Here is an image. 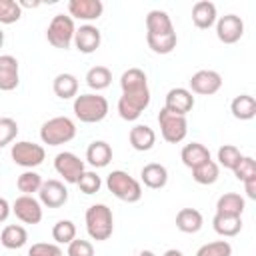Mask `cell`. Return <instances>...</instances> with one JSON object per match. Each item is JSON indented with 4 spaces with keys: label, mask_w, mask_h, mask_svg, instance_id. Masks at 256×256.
I'll list each match as a JSON object with an SVG mask.
<instances>
[{
    "label": "cell",
    "mask_w": 256,
    "mask_h": 256,
    "mask_svg": "<svg viewBox=\"0 0 256 256\" xmlns=\"http://www.w3.org/2000/svg\"><path fill=\"white\" fill-rule=\"evenodd\" d=\"M72 110H74V116L84 122V124H96V122H102L106 116H108V100L98 94V92H86V94H78L74 98V104H72Z\"/></svg>",
    "instance_id": "1"
},
{
    "label": "cell",
    "mask_w": 256,
    "mask_h": 256,
    "mask_svg": "<svg viewBox=\"0 0 256 256\" xmlns=\"http://www.w3.org/2000/svg\"><path fill=\"white\" fill-rule=\"evenodd\" d=\"M84 222H86L88 236L96 242L108 240L114 232V216H112V210L106 204L88 206V210L84 214Z\"/></svg>",
    "instance_id": "2"
},
{
    "label": "cell",
    "mask_w": 256,
    "mask_h": 256,
    "mask_svg": "<svg viewBox=\"0 0 256 256\" xmlns=\"http://www.w3.org/2000/svg\"><path fill=\"white\" fill-rule=\"evenodd\" d=\"M106 188L112 192V196L128 204H134L142 198V184L126 170H112L106 176Z\"/></svg>",
    "instance_id": "3"
},
{
    "label": "cell",
    "mask_w": 256,
    "mask_h": 256,
    "mask_svg": "<svg viewBox=\"0 0 256 256\" xmlns=\"http://www.w3.org/2000/svg\"><path fill=\"white\" fill-rule=\"evenodd\" d=\"M76 136V124L68 116H54L46 120L40 126V140L48 146H62L74 140Z\"/></svg>",
    "instance_id": "4"
},
{
    "label": "cell",
    "mask_w": 256,
    "mask_h": 256,
    "mask_svg": "<svg viewBox=\"0 0 256 256\" xmlns=\"http://www.w3.org/2000/svg\"><path fill=\"white\" fill-rule=\"evenodd\" d=\"M76 24L68 14H56L52 16L48 28H46V40L58 50H68L74 42Z\"/></svg>",
    "instance_id": "5"
},
{
    "label": "cell",
    "mask_w": 256,
    "mask_h": 256,
    "mask_svg": "<svg viewBox=\"0 0 256 256\" xmlns=\"http://www.w3.org/2000/svg\"><path fill=\"white\" fill-rule=\"evenodd\" d=\"M150 88H142V90H132V92H122V96L118 98V114L122 120L126 122H134L142 116V112L150 106Z\"/></svg>",
    "instance_id": "6"
},
{
    "label": "cell",
    "mask_w": 256,
    "mask_h": 256,
    "mask_svg": "<svg viewBox=\"0 0 256 256\" xmlns=\"http://www.w3.org/2000/svg\"><path fill=\"white\" fill-rule=\"evenodd\" d=\"M10 156L14 160V164L26 168V170H34L36 166H40L46 158V150L42 144L30 142V140H18L12 144L10 148Z\"/></svg>",
    "instance_id": "7"
},
{
    "label": "cell",
    "mask_w": 256,
    "mask_h": 256,
    "mask_svg": "<svg viewBox=\"0 0 256 256\" xmlns=\"http://www.w3.org/2000/svg\"><path fill=\"white\" fill-rule=\"evenodd\" d=\"M158 126H160V134L168 144H178L186 138L188 134V120L186 116L174 114L166 108H162L158 112Z\"/></svg>",
    "instance_id": "8"
},
{
    "label": "cell",
    "mask_w": 256,
    "mask_h": 256,
    "mask_svg": "<svg viewBox=\"0 0 256 256\" xmlns=\"http://www.w3.org/2000/svg\"><path fill=\"white\" fill-rule=\"evenodd\" d=\"M54 170L64 178V182L76 184L78 178L82 176V172L86 170V166H84V160H80V156L64 150L54 156Z\"/></svg>",
    "instance_id": "9"
},
{
    "label": "cell",
    "mask_w": 256,
    "mask_h": 256,
    "mask_svg": "<svg viewBox=\"0 0 256 256\" xmlns=\"http://www.w3.org/2000/svg\"><path fill=\"white\" fill-rule=\"evenodd\" d=\"M188 90L200 96H212L222 88V76L216 70H198L188 80Z\"/></svg>",
    "instance_id": "10"
},
{
    "label": "cell",
    "mask_w": 256,
    "mask_h": 256,
    "mask_svg": "<svg viewBox=\"0 0 256 256\" xmlns=\"http://www.w3.org/2000/svg\"><path fill=\"white\" fill-rule=\"evenodd\" d=\"M38 200L46 208H60L68 202V188L64 186L62 180H56V178L44 180L38 190Z\"/></svg>",
    "instance_id": "11"
},
{
    "label": "cell",
    "mask_w": 256,
    "mask_h": 256,
    "mask_svg": "<svg viewBox=\"0 0 256 256\" xmlns=\"http://www.w3.org/2000/svg\"><path fill=\"white\" fill-rule=\"evenodd\" d=\"M216 36L222 44H236L244 36V20L236 14H224L216 20Z\"/></svg>",
    "instance_id": "12"
},
{
    "label": "cell",
    "mask_w": 256,
    "mask_h": 256,
    "mask_svg": "<svg viewBox=\"0 0 256 256\" xmlns=\"http://www.w3.org/2000/svg\"><path fill=\"white\" fill-rule=\"evenodd\" d=\"M12 212L16 214V218L22 224H40V220H42V204L34 196L20 194L12 202Z\"/></svg>",
    "instance_id": "13"
},
{
    "label": "cell",
    "mask_w": 256,
    "mask_h": 256,
    "mask_svg": "<svg viewBox=\"0 0 256 256\" xmlns=\"http://www.w3.org/2000/svg\"><path fill=\"white\" fill-rule=\"evenodd\" d=\"M72 44L76 46L78 52H82V54H92V52H96V50L100 48V44H102V32H100L94 24H82V26L76 28V32H74V42H72Z\"/></svg>",
    "instance_id": "14"
},
{
    "label": "cell",
    "mask_w": 256,
    "mask_h": 256,
    "mask_svg": "<svg viewBox=\"0 0 256 256\" xmlns=\"http://www.w3.org/2000/svg\"><path fill=\"white\" fill-rule=\"evenodd\" d=\"M196 100H194V94L188 90V88H182V86H176V88H170L166 92V100H164V108L174 112V114H180V116H186L192 108H194Z\"/></svg>",
    "instance_id": "15"
},
{
    "label": "cell",
    "mask_w": 256,
    "mask_h": 256,
    "mask_svg": "<svg viewBox=\"0 0 256 256\" xmlns=\"http://www.w3.org/2000/svg\"><path fill=\"white\" fill-rule=\"evenodd\" d=\"M104 12L102 0H70L68 2V16L74 20H84L86 24L98 20Z\"/></svg>",
    "instance_id": "16"
},
{
    "label": "cell",
    "mask_w": 256,
    "mask_h": 256,
    "mask_svg": "<svg viewBox=\"0 0 256 256\" xmlns=\"http://www.w3.org/2000/svg\"><path fill=\"white\" fill-rule=\"evenodd\" d=\"M20 84V64L12 54H0V90L10 92Z\"/></svg>",
    "instance_id": "17"
},
{
    "label": "cell",
    "mask_w": 256,
    "mask_h": 256,
    "mask_svg": "<svg viewBox=\"0 0 256 256\" xmlns=\"http://www.w3.org/2000/svg\"><path fill=\"white\" fill-rule=\"evenodd\" d=\"M140 180L150 190H160L168 184V170L160 162H148L140 170Z\"/></svg>",
    "instance_id": "18"
},
{
    "label": "cell",
    "mask_w": 256,
    "mask_h": 256,
    "mask_svg": "<svg viewBox=\"0 0 256 256\" xmlns=\"http://www.w3.org/2000/svg\"><path fill=\"white\" fill-rule=\"evenodd\" d=\"M218 20V12H216V4L210 0H198L192 6V22L196 28L200 30H208L216 24Z\"/></svg>",
    "instance_id": "19"
},
{
    "label": "cell",
    "mask_w": 256,
    "mask_h": 256,
    "mask_svg": "<svg viewBox=\"0 0 256 256\" xmlns=\"http://www.w3.org/2000/svg\"><path fill=\"white\" fill-rule=\"evenodd\" d=\"M170 32H176V30H174L172 18L166 10L154 8L146 14V34L162 36V34H170Z\"/></svg>",
    "instance_id": "20"
},
{
    "label": "cell",
    "mask_w": 256,
    "mask_h": 256,
    "mask_svg": "<svg viewBox=\"0 0 256 256\" xmlns=\"http://www.w3.org/2000/svg\"><path fill=\"white\" fill-rule=\"evenodd\" d=\"M128 140H130V146L138 152H148L154 148L156 144V132L148 126V124H136L130 128V134H128Z\"/></svg>",
    "instance_id": "21"
},
{
    "label": "cell",
    "mask_w": 256,
    "mask_h": 256,
    "mask_svg": "<svg viewBox=\"0 0 256 256\" xmlns=\"http://www.w3.org/2000/svg\"><path fill=\"white\" fill-rule=\"evenodd\" d=\"M112 160V146L106 140H94L86 148V162L92 168H106Z\"/></svg>",
    "instance_id": "22"
},
{
    "label": "cell",
    "mask_w": 256,
    "mask_h": 256,
    "mask_svg": "<svg viewBox=\"0 0 256 256\" xmlns=\"http://www.w3.org/2000/svg\"><path fill=\"white\" fill-rule=\"evenodd\" d=\"M204 218L202 212L196 208H180L176 212V228L184 234H196L202 230Z\"/></svg>",
    "instance_id": "23"
},
{
    "label": "cell",
    "mask_w": 256,
    "mask_h": 256,
    "mask_svg": "<svg viewBox=\"0 0 256 256\" xmlns=\"http://www.w3.org/2000/svg\"><path fill=\"white\" fill-rule=\"evenodd\" d=\"M52 90L60 100H70L78 96V78L70 72H60L52 80Z\"/></svg>",
    "instance_id": "24"
},
{
    "label": "cell",
    "mask_w": 256,
    "mask_h": 256,
    "mask_svg": "<svg viewBox=\"0 0 256 256\" xmlns=\"http://www.w3.org/2000/svg\"><path fill=\"white\" fill-rule=\"evenodd\" d=\"M180 160H182V164L186 168L192 170V168H196V166H200V164H204V162L210 160V150L202 142H190V144H186L182 148Z\"/></svg>",
    "instance_id": "25"
},
{
    "label": "cell",
    "mask_w": 256,
    "mask_h": 256,
    "mask_svg": "<svg viewBox=\"0 0 256 256\" xmlns=\"http://www.w3.org/2000/svg\"><path fill=\"white\" fill-rule=\"evenodd\" d=\"M244 208H246V200H244V196H240L238 192H224V194L216 200V214L242 216Z\"/></svg>",
    "instance_id": "26"
},
{
    "label": "cell",
    "mask_w": 256,
    "mask_h": 256,
    "mask_svg": "<svg viewBox=\"0 0 256 256\" xmlns=\"http://www.w3.org/2000/svg\"><path fill=\"white\" fill-rule=\"evenodd\" d=\"M26 242H28V232L22 224H8L0 232V244L8 250H18L26 246Z\"/></svg>",
    "instance_id": "27"
},
{
    "label": "cell",
    "mask_w": 256,
    "mask_h": 256,
    "mask_svg": "<svg viewBox=\"0 0 256 256\" xmlns=\"http://www.w3.org/2000/svg\"><path fill=\"white\" fill-rule=\"evenodd\" d=\"M212 228L216 234L222 238H232L240 234L242 230V216H226V214H214L212 218Z\"/></svg>",
    "instance_id": "28"
},
{
    "label": "cell",
    "mask_w": 256,
    "mask_h": 256,
    "mask_svg": "<svg viewBox=\"0 0 256 256\" xmlns=\"http://www.w3.org/2000/svg\"><path fill=\"white\" fill-rule=\"evenodd\" d=\"M230 112L236 120H252L256 116V100L250 94H238L230 102Z\"/></svg>",
    "instance_id": "29"
},
{
    "label": "cell",
    "mask_w": 256,
    "mask_h": 256,
    "mask_svg": "<svg viewBox=\"0 0 256 256\" xmlns=\"http://www.w3.org/2000/svg\"><path fill=\"white\" fill-rule=\"evenodd\" d=\"M120 88L122 92H132V90H142L148 88V76L142 68H128L120 76Z\"/></svg>",
    "instance_id": "30"
},
{
    "label": "cell",
    "mask_w": 256,
    "mask_h": 256,
    "mask_svg": "<svg viewBox=\"0 0 256 256\" xmlns=\"http://www.w3.org/2000/svg\"><path fill=\"white\" fill-rule=\"evenodd\" d=\"M86 84L88 88H92L94 92H100V90H106L110 84H112V72L110 68L98 64V66H92L88 72H86Z\"/></svg>",
    "instance_id": "31"
},
{
    "label": "cell",
    "mask_w": 256,
    "mask_h": 256,
    "mask_svg": "<svg viewBox=\"0 0 256 256\" xmlns=\"http://www.w3.org/2000/svg\"><path fill=\"white\" fill-rule=\"evenodd\" d=\"M218 176H220V166H218L212 158H210L208 162H204V164L192 168V180H194L196 184H202V186L214 184V182L218 180Z\"/></svg>",
    "instance_id": "32"
},
{
    "label": "cell",
    "mask_w": 256,
    "mask_h": 256,
    "mask_svg": "<svg viewBox=\"0 0 256 256\" xmlns=\"http://www.w3.org/2000/svg\"><path fill=\"white\" fill-rule=\"evenodd\" d=\"M146 42H148V48L154 54H170L176 48V44H178V36H176V32L162 34V36L146 34Z\"/></svg>",
    "instance_id": "33"
},
{
    "label": "cell",
    "mask_w": 256,
    "mask_h": 256,
    "mask_svg": "<svg viewBox=\"0 0 256 256\" xmlns=\"http://www.w3.org/2000/svg\"><path fill=\"white\" fill-rule=\"evenodd\" d=\"M42 182H44V180H42V176H40L36 170H24V172L16 178V188H18L22 194H26V196H34V194H38Z\"/></svg>",
    "instance_id": "34"
},
{
    "label": "cell",
    "mask_w": 256,
    "mask_h": 256,
    "mask_svg": "<svg viewBox=\"0 0 256 256\" xmlns=\"http://www.w3.org/2000/svg\"><path fill=\"white\" fill-rule=\"evenodd\" d=\"M52 238L56 244H70L76 238V224L72 220H58L52 226Z\"/></svg>",
    "instance_id": "35"
},
{
    "label": "cell",
    "mask_w": 256,
    "mask_h": 256,
    "mask_svg": "<svg viewBox=\"0 0 256 256\" xmlns=\"http://www.w3.org/2000/svg\"><path fill=\"white\" fill-rule=\"evenodd\" d=\"M218 166H224V168H228V170H234V166L240 162V158L244 156L242 152H240V148L238 146H234V144H224V146H220L218 148Z\"/></svg>",
    "instance_id": "36"
},
{
    "label": "cell",
    "mask_w": 256,
    "mask_h": 256,
    "mask_svg": "<svg viewBox=\"0 0 256 256\" xmlns=\"http://www.w3.org/2000/svg\"><path fill=\"white\" fill-rule=\"evenodd\" d=\"M196 256H232V246L228 240L206 242L196 250Z\"/></svg>",
    "instance_id": "37"
},
{
    "label": "cell",
    "mask_w": 256,
    "mask_h": 256,
    "mask_svg": "<svg viewBox=\"0 0 256 256\" xmlns=\"http://www.w3.org/2000/svg\"><path fill=\"white\" fill-rule=\"evenodd\" d=\"M22 18V8L16 0H0V24H14Z\"/></svg>",
    "instance_id": "38"
},
{
    "label": "cell",
    "mask_w": 256,
    "mask_h": 256,
    "mask_svg": "<svg viewBox=\"0 0 256 256\" xmlns=\"http://www.w3.org/2000/svg\"><path fill=\"white\" fill-rule=\"evenodd\" d=\"M76 186H78L80 192H84V194H96V192L102 188V178H100L94 170H84L82 176L78 178Z\"/></svg>",
    "instance_id": "39"
},
{
    "label": "cell",
    "mask_w": 256,
    "mask_h": 256,
    "mask_svg": "<svg viewBox=\"0 0 256 256\" xmlns=\"http://www.w3.org/2000/svg\"><path fill=\"white\" fill-rule=\"evenodd\" d=\"M16 136H18V122L8 116L0 118V148L12 144Z\"/></svg>",
    "instance_id": "40"
},
{
    "label": "cell",
    "mask_w": 256,
    "mask_h": 256,
    "mask_svg": "<svg viewBox=\"0 0 256 256\" xmlns=\"http://www.w3.org/2000/svg\"><path fill=\"white\" fill-rule=\"evenodd\" d=\"M232 172H234V176H236L240 182H244V180L256 176V160H254L252 156H242L240 162L234 166Z\"/></svg>",
    "instance_id": "41"
},
{
    "label": "cell",
    "mask_w": 256,
    "mask_h": 256,
    "mask_svg": "<svg viewBox=\"0 0 256 256\" xmlns=\"http://www.w3.org/2000/svg\"><path fill=\"white\" fill-rule=\"evenodd\" d=\"M28 256H64V252L56 242H36L28 248Z\"/></svg>",
    "instance_id": "42"
},
{
    "label": "cell",
    "mask_w": 256,
    "mask_h": 256,
    "mask_svg": "<svg viewBox=\"0 0 256 256\" xmlns=\"http://www.w3.org/2000/svg\"><path fill=\"white\" fill-rule=\"evenodd\" d=\"M68 256H94V244L84 238H74L66 250Z\"/></svg>",
    "instance_id": "43"
},
{
    "label": "cell",
    "mask_w": 256,
    "mask_h": 256,
    "mask_svg": "<svg viewBox=\"0 0 256 256\" xmlns=\"http://www.w3.org/2000/svg\"><path fill=\"white\" fill-rule=\"evenodd\" d=\"M242 184H244V192H246V196H248L250 200H256V176L244 180Z\"/></svg>",
    "instance_id": "44"
},
{
    "label": "cell",
    "mask_w": 256,
    "mask_h": 256,
    "mask_svg": "<svg viewBox=\"0 0 256 256\" xmlns=\"http://www.w3.org/2000/svg\"><path fill=\"white\" fill-rule=\"evenodd\" d=\"M10 214H12V204L0 196V222H6Z\"/></svg>",
    "instance_id": "45"
},
{
    "label": "cell",
    "mask_w": 256,
    "mask_h": 256,
    "mask_svg": "<svg viewBox=\"0 0 256 256\" xmlns=\"http://www.w3.org/2000/svg\"><path fill=\"white\" fill-rule=\"evenodd\" d=\"M18 4H20V8H38L40 6V2H28V0H20Z\"/></svg>",
    "instance_id": "46"
},
{
    "label": "cell",
    "mask_w": 256,
    "mask_h": 256,
    "mask_svg": "<svg viewBox=\"0 0 256 256\" xmlns=\"http://www.w3.org/2000/svg\"><path fill=\"white\" fill-rule=\"evenodd\" d=\"M162 256H184V254H182L180 250H176V248H168V250H166Z\"/></svg>",
    "instance_id": "47"
},
{
    "label": "cell",
    "mask_w": 256,
    "mask_h": 256,
    "mask_svg": "<svg viewBox=\"0 0 256 256\" xmlns=\"http://www.w3.org/2000/svg\"><path fill=\"white\" fill-rule=\"evenodd\" d=\"M134 256H156L152 250H140L138 254H134Z\"/></svg>",
    "instance_id": "48"
},
{
    "label": "cell",
    "mask_w": 256,
    "mask_h": 256,
    "mask_svg": "<svg viewBox=\"0 0 256 256\" xmlns=\"http://www.w3.org/2000/svg\"><path fill=\"white\" fill-rule=\"evenodd\" d=\"M2 44H4V32H2V28H0V48H2Z\"/></svg>",
    "instance_id": "49"
}]
</instances>
